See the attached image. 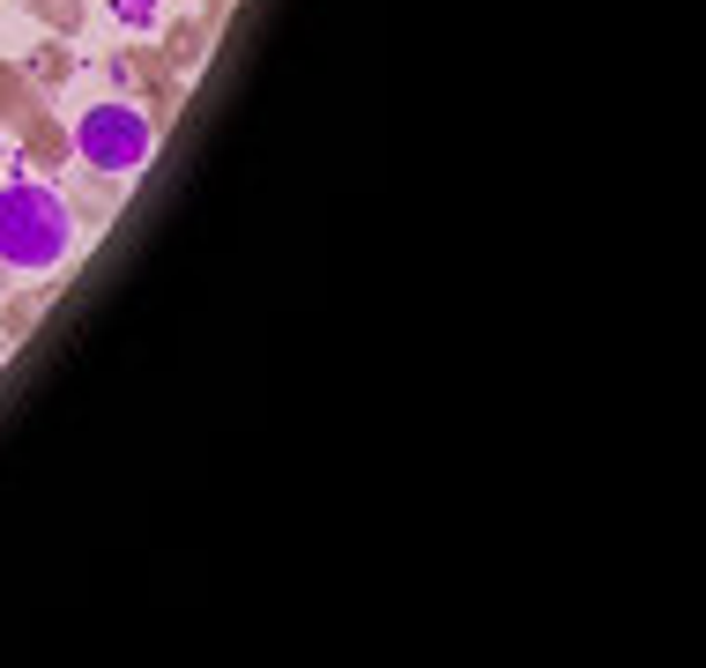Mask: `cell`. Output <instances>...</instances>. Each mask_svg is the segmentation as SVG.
<instances>
[{"label":"cell","instance_id":"6da1fadb","mask_svg":"<svg viewBox=\"0 0 706 668\" xmlns=\"http://www.w3.org/2000/svg\"><path fill=\"white\" fill-rule=\"evenodd\" d=\"M75 253L68 201L52 186H0V268L8 275H52Z\"/></svg>","mask_w":706,"mask_h":668},{"label":"cell","instance_id":"7a4b0ae2","mask_svg":"<svg viewBox=\"0 0 706 668\" xmlns=\"http://www.w3.org/2000/svg\"><path fill=\"white\" fill-rule=\"evenodd\" d=\"M156 148V120L142 104H90L75 120V156L104 178H134Z\"/></svg>","mask_w":706,"mask_h":668},{"label":"cell","instance_id":"3957f363","mask_svg":"<svg viewBox=\"0 0 706 668\" xmlns=\"http://www.w3.org/2000/svg\"><path fill=\"white\" fill-rule=\"evenodd\" d=\"M112 8H120V23H150L156 16V0H112Z\"/></svg>","mask_w":706,"mask_h":668}]
</instances>
